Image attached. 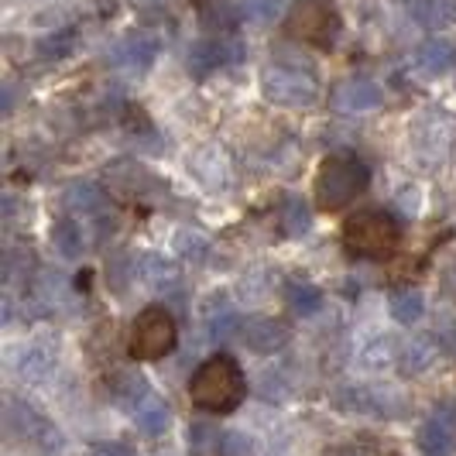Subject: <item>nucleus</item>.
<instances>
[{
    "mask_svg": "<svg viewBox=\"0 0 456 456\" xmlns=\"http://www.w3.org/2000/svg\"><path fill=\"white\" fill-rule=\"evenodd\" d=\"M244 370L240 364L227 357V354H216V357H209L196 374H192V381H189V398H192V405H200L203 411H216V415H224V411H233L240 402H244Z\"/></svg>",
    "mask_w": 456,
    "mask_h": 456,
    "instance_id": "f257e3e1",
    "label": "nucleus"
},
{
    "mask_svg": "<svg viewBox=\"0 0 456 456\" xmlns=\"http://www.w3.org/2000/svg\"><path fill=\"white\" fill-rule=\"evenodd\" d=\"M370 185V172L354 155H330L316 172V209L337 213L346 209Z\"/></svg>",
    "mask_w": 456,
    "mask_h": 456,
    "instance_id": "f03ea898",
    "label": "nucleus"
},
{
    "mask_svg": "<svg viewBox=\"0 0 456 456\" xmlns=\"http://www.w3.org/2000/svg\"><path fill=\"white\" fill-rule=\"evenodd\" d=\"M402 240L398 220L385 209H361L343 224V244L357 257H388Z\"/></svg>",
    "mask_w": 456,
    "mask_h": 456,
    "instance_id": "7ed1b4c3",
    "label": "nucleus"
},
{
    "mask_svg": "<svg viewBox=\"0 0 456 456\" xmlns=\"http://www.w3.org/2000/svg\"><path fill=\"white\" fill-rule=\"evenodd\" d=\"M285 31L302 45L333 48L340 35V14L330 0H298L285 18Z\"/></svg>",
    "mask_w": 456,
    "mask_h": 456,
    "instance_id": "20e7f679",
    "label": "nucleus"
},
{
    "mask_svg": "<svg viewBox=\"0 0 456 456\" xmlns=\"http://www.w3.org/2000/svg\"><path fill=\"white\" fill-rule=\"evenodd\" d=\"M175 337H179V330H175V320L168 316V309L148 305L131 330V354L137 361H159L175 346Z\"/></svg>",
    "mask_w": 456,
    "mask_h": 456,
    "instance_id": "39448f33",
    "label": "nucleus"
},
{
    "mask_svg": "<svg viewBox=\"0 0 456 456\" xmlns=\"http://www.w3.org/2000/svg\"><path fill=\"white\" fill-rule=\"evenodd\" d=\"M265 96L278 107H309L320 100V83L302 69L272 66L261 79Z\"/></svg>",
    "mask_w": 456,
    "mask_h": 456,
    "instance_id": "423d86ee",
    "label": "nucleus"
},
{
    "mask_svg": "<svg viewBox=\"0 0 456 456\" xmlns=\"http://www.w3.org/2000/svg\"><path fill=\"white\" fill-rule=\"evenodd\" d=\"M456 141V120L450 114H426L415 120L411 127V151L419 165H439V161L450 155Z\"/></svg>",
    "mask_w": 456,
    "mask_h": 456,
    "instance_id": "0eeeda50",
    "label": "nucleus"
},
{
    "mask_svg": "<svg viewBox=\"0 0 456 456\" xmlns=\"http://www.w3.org/2000/svg\"><path fill=\"white\" fill-rule=\"evenodd\" d=\"M237 337L244 340V346H251L254 354H274L289 343V326L268 320V316H248L237 326Z\"/></svg>",
    "mask_w": 456,
    "mask_h": 456,
    "instance_id": "6e6552de",
    "label": "nucleus"
},
{
    "mask_svg": "<svg viewBox=\"0 0 456 456\" xmlns=\"http://www.w3.org/2000/svg\"><path fill=\"white\" fill-rule=\"evenodd\" d=\"M237 59H240V45L220 35V38L200 42V45L189 52V69H192L196 76H206V72H213V69H220V66H230V62H237Z\"/></svg>",
    "mask_w": 456,
    "mask_h": 456,
    "instance_id": "1a4fd4ad",
    "label": "nucleus"
},
{
    "mask_svg": "<svg viewBox=\"0 0 456 456\" xmlns=\"http://www.w3.org/2000/svg\"><path fill=\"white\" fill-rule=\"evenodd\" d=\"M189 168H192V175H196L206 189H224V185L230 183L227 155H224V148H216V144L200 148V151L189 159Z\"/></svg>",
    "mask_w": 456,
    "mask_h": 456,
    "instance_id": "9d476101",
    "label": "nucleus"
},
{
    "mask_svg": "<svg viewBox=\"0 0 456 456\" xmlns=\"http://www.w3.org/2000/svg\"><path fill=\"white\" fill-rule=\"evenodd\" d=\"M381 103V90L370 79H346L333 90V107H340L346 114H361V110H374Z\"/></svg>",
    "mask_w": 456,
    "mask_h": 456,
    "instance_id": "9b49d317",
    "label": "nucleus"
},
{
    "mask_svg": "<svg viewBox=\"0 0 456 456\" xmlns=\"http://www.w3.org/2000/svg\"><path fill=\"white\" fill-rule=\"evenodd\" d=\"M453 62H456L453 45L443 42V38H429V42H422L419 52H415V69L422 76H443Z\"/></svg>",
    "mask_w": 456,
    "mask_h": 456,
    "instance_id": "f8f14e48",
    "label": "nucleus"
},
{
    "mask_svg": "<svg viewBox=\"0 0 456 456\" xmlns=\"http://www.w3.org/2000/svg\"><path fill=\"white\" fill-rule=\"evenodd\" d=\"M415 443H419V453L422 456H453L456 450V439H453V429L446 426V422H426L419 436H415Z\"/></svg>",
    "mask_w": 456,
    "mask_h": 456,
    "instance_id": "ddd939ff",
    "label": "nucleus"
},
{
    "mask_svg": "<svg viewBox=\"0 0 456 456\" xmlns=\"http://www.w3.org/2000/svg\"><path fill=\"white\" fill-rule=\"evenodd\" d=\"M168 419H172V415H168V405H165L161 398H155V395L141 398L134 405V422L144 436H161L168 429Z\"/></svg>",
    "mask_w": 456,
    "mask_h": 456,
    "instance_id": "4468645a",
    "label": "nucleus"
},
{
    "mask_svg": "<svg viewBox=\"0 0 456 456\" xmlns=\"http://www.w3.org/2000/svg\"><path fill=\"white\" fill-rule=\"evenodd\" d=\"M66 206L69 209H76V213H83V216H96V213H103V209H107V196H103V189H100V185L76 183L66 192Z\"/></svg>",
    "mask_w": 456,
    "mask_h": 456,
    "instance_id": "2eb2a0df",
    "label": "nucleus"
},
{
    "mask_svg": "<svg viewBox=\"0 0 456 456\" xmlns=\"http://www.w3.org/2000/svg\"><path fill=\"white\" fill-rule=\"evenodd\" d=\"M391 316L398 322H415L422 320V313H426V302H422V292L419 289H398V292H391V302H388Z\"/></svg>",
    "mask_w": 456,
    "mask_h": 456,
    "instance_id": "dca6fc26",
    "label": "nucleus"
},
{
    "mask_svg": "<svg viewBox=\"0 0 456 456\" xmlns=\"http://www.w3.org/2000/svg\"><path fill=\"white\" fill-rule=\"evenodd\" d=\"M117 59L127 62V66H134V69H148L151 66V59H155V42L144 38V35H134V38H127L124 45L117 48Z\"/></svg>",
    "mask_w": 456,
    "mask_h": 456,
    "instance_id": "f3484780",
    "label": "nucleus"
},
{
    "mask_svg": "<svg viewBox=\"0 0 456 456\" xmlns=\"http://www.w3.org/2000/svg\"><path fill=\"white\" fill-rule=\"evenodd\" d=\"M313 224V216H309V206L302 203L298 196H289L285 200V209H281V230L289 233V237H302L305 230Z\"/></svg>",
    "mask_w": 456,
    "mask_h": 456,
    "instance_id": "a211bd4d",
    "label": "nucleus"
},
{
    "mask_svg": "<svg viewBox=\"0 0 456 456\" xmlns=\"http://www.w3.org/2000/svg\"><path fill=\"white\" fill-rule=\"evenodd\" d=\"M436 357V346L429 337H422V340L409 343V346H402V367L411 370V374H419V370H426V367L433 364Z\"/></svg>",
    "mask_w": 456,
    "mask_h": 456,
    "instance_id": "6ab92c4d",
    "label": "nucleus"
},
{
    "mask_svg": "<svg viewBox=\"0 0 456 456\" xmlns=\"http://www.w3.org/2000/svg\"><path fill=\"white\" fill-rule=\"evenodd\" d=\"M411 11L422 24H446L453 21V4L450 0H411Z\"/></svg>",
    "mask_w": 456,
    "mask_h": 456,
    "instance_id": "aec40b11",
    "label": "nucleus"
},
{
    "mask_svg": "<svg viewBox=\"0 0 456 456\" xmlns=\"http://www.w3.org/2000/svg\"><path fill=\"white\" fill-rule=\"evenodd\" d=\"M55 244L62 248L66 257H76V254H83V227L76 224V220H62V224H55Z\"/></svg>",
    "mask_w": 456,
    "mask_h": 456,
    "instance_id": "412c9836",
    "label": "nucleus"
},
{
    "mask_svg": "<svg viewBox=\"0 0 456 456\" xmlns=\"http://www.w3.org/2000/svg\"><path fill=\"white\" fill-rule=\"evenodd\" d=\"M55 364V357H52V350L48 346H31V354H24V361H21V374L24 378H31V381H38L42 374H45L48 367Z\"/></svg>",
    "mask_w": 456,
    "mask_h": 456,
    "instance_id": "4be33fe9",
    "label": "nucleus"
},
{
    "mask_svg": "<svg viewBox=\"0 0 456 456\" xmlns=\"http://www.w3.org/2000/svg\"><path fill=\"white\" fill-rule=\"evenodd\" d=\"M398 350H402V346H395L391 337H381V340H374L364 350V364L367 367H388L398 361Z\"/></svg>",
    "mask_w": 456,
    "mask_h": 456,
    "instance_id": "5701e85b",
    "label": "nucleus"
},
{
    "mask_svg": "<svg viewBox=\"0 0 456 456\" xmlns=\"http://www.w3.org/2000/svg\"><path fill=\"white\" fill-rule=\"evenodd\" d=\"M289 302H292L296 313L309 316V313H316L322 305V292L313 289V285H292V289H289Z\"/></svg>",
    "mask_w": 456,
    "mask_h": 456,
    "instance_id": "b1692460",
    "label": "nucleus"
},
{
    "mask_svg": "<svg viewBox=\"0 0 456 456\" xmlns=\"http://www.w3.org/2000/svg\"><path fill=\"white\" fill-rule=\"evenodd\" d=\"M274 11H278L274 0H248V4H244V14H248L251 21H268Z\"/></svg>",
    "mask_w": 456,
    "mask_h": 456,
    "instance_id": "393cba45",
    "label": "nucleus"
},
{
    "mask_svg": "<svg viewBox=\"0 0 456 456\" xmlns=\"http://www.w3.org/2000/svg\"><path fill=\"white\" fill-rule=\"evenodd\" d=\"M175 248L185 254V257H203V251H206V240L200 237V233H179V240H175Z\"/></svg>",
    "mask_w": 456,
    "mask_h": 456,
    "instance_id": "a878e982",
    "label": "nucleus"
},
{
    "mask_svg": "<svg viewBox=\"0 0 456 456\" xmlns=\"http://www.w3.org/2000/svg\"><path fill=\"white\" fill-rule=\"evenodd\" d=\"M224 456H251V443L244 436H227L224 439Z\"/></svg>",
    "mask_w": 456,
    "mask_h": 456,
    "instance_id": "bb28decb",
    "label": "nucleus"
},
{
    "mask_svg": "<svg viewBox=\"0 0 456 456\" xmlns=\"http://www.w3.org/2000/svg\"><path fill=\"white\" fill-rule=\"evenodd\" d=\"M93 456H124V453H120L117 446H103V450H96Z\"/></svg>",
    "mask_w": 456,
    "mask_h": 456,
    "instance_id": "cd10ccee",
    "label": "nucleus"
}]
</instances>
